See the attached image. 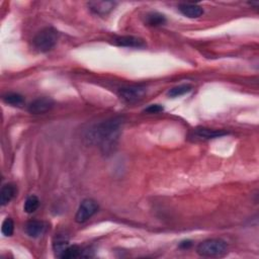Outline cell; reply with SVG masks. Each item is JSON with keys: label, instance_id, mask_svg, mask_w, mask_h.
I'll return each instance as SVG.
<instances>
[{"label": "cell", "instance_id": "obj_5", "mask_svg": "<svg viewBox=\"0 0 259 259\" xmlns=\"http://www.w3.org/2000/svg\"><path fill=\"white\" fill-rule=\"evenodd\" d=\"M226 135H228V132H225L223 130H214L209 128L199 127L193 129L188 137L192 141H206V140L217 139Z\"/></svg>", "mask_w": 259, "mask_h": 259}, {"label": "cell", "instance_id": "obj_10", "mask_svg": "<svg viewBox=\"0 0 259 259\" xmlns=\"http://www.w3.org/2000/svg\"><path fill=\"white\" fill-rule=\"evenodd\" d=\"M89 9L98 16H106L115 7L113 1H90L87 3Z\"/></svg>", "mask_w": 259, "mask_h": 259}, {"label": "cell", "instance_id": "obj_7", "mask_svg": "<svg viewBox=\"0 0 259 259\" xmlns=\"http://www.w3.org/2000/svg\"><path fill=\"white\" fill-rule=\"evenodd\" d=\"M55 105L54 100L50 97H40L34 100L29 106L28 111L33 114H43L50 111Z\"/></svg>", "mask_w": 259, "mask_h": 259}, {"label": "cell", "instance_id": "obj_18", "mask_svg": "<svg viewBox=\"0 0 259 259\" xmlns=\"http://www.w3.org/2000/svg\"><path fill=\"white\" fill-rule=\"evenodd\" d=\"M192 89V86L189 85V84H183V85H178L176 87H173L171 88L169 92H168V95H169L170 97H178V96H181V95H185L188 92H191Z\"/></svg>", "mask_w": 259, "mask_h": 259}, {"label": "cell", "instance_id": "obj_6", "mask_svg": "<svg viewBox=\"0 0 259 259\" xmlns=\"http://www.w3.org/2000/svg\"><path fill=\"white\" fill-rule=\"evenodd\" d=\"M146 93V87L142 85H130L120 89V97L127 102H136L143 97Z\"/></svg>", "mask_w": 259, "mask_h": 259}, {"label": "cell", "instance_id": "obj_14", "mask_svg": "<svg viewBox=\"0 0 259 259\" xmlns=\"http://www.w3.org/2000/svg\"><path fill=\"white\" fill-rule=\"evenodd\" d=\"M146 24L150 25V27H160L166 23V18L165 16L159 14V12H151L146 16Z\"/></svg>", "mask_w": 259, "mask_h": 259}, {"label": "cell", "instance_id": "obj_4", "mask_svg": "<svg viewBox=\"0 0 259 259\" xmlns=\"http://www.w3.org/2000/svg\"><path fill=\"white\" fill-rule=\"evenodd\" d=\"M98 210V204L92 199H86L80 204L78 211L75 216V221L78 224L85 223L92 218Z\"/></svg>", "mask_w": 259, "mask_h": 259}, {"label": "cell", "instance_id": "obj_1", "mask_svg": "<svg viewBox=\"0 0 259 259\" xmlns=\"http://www.w3.org/2000/svg\"><path fill=\"white\" fill-rule=\"evenodd\" d=\"M125 121L122 116L109 119L90 128L85 139L89 144L97 145L103 154L112 153L119 143Z\"/></svg>", "mask_w": 259, "mask_h": 259}, {"label": "cell", "instance_id": "obj_17", "mask_svg": "<svg viewBox=\"0 0 259 259\" xmlns=\"http://www.w3.org/2000/svg\"><path fill=\"white\" fill-rule=\"evenodd\" d=\"M38 205H40V201H38V199L36 196H30L24 202L23 210L25 213L33 214L37 210Z\"/></svg>", "mask_w": 259, "mask_h": 259}, {"label": "cell", "instance_id": "obj_21", "mask_svg": "<svg viewBox=\"0 0 259 259\" xmlns=\"http://www.w3.org/2000/svg\"><path fill=\"white\" fill-rule=\"evenodd\" d=\"M192 242L190 240H185V241H181L179 243V248L180 249H188L189 247H191Z\"/></svg>", "mask_w": 259, "mask_h": 259}, {"label": "cell", "instance_id": "obj_12", "mask_svg": "<svg viewBox=\"0 0 259 259\" xmlns=\"http://www.w3.org/2000/svg\"><path fill=\"white\" fill-rule=\"evenodd\" d=\"M17 186L12 184H6L2 186L1 191H0V204L2 206L8 204L12 199L17 196Z\"/></svg>", "mask_w": 259, "mask_h": 259}, {"label": "cell", "instance_id": "obj_13", "mask_svg": "<svg viewBox=\"0 0 259 259\" xmlns=\"http://www.w3.org/2000/svg\"><path fill=\"white\" fill-rule=\"evenodd\" d=\"M69 245V239L66 235L64 234H58L54 240H53V249L56 254V256L59 257V255L66 249Z\"/></svg>", "mask_w": 259, "mask_h": 259}, {"label": "cell", "instance_id": "obj_15", "mask_svg": "<svg viewBox=\"0 0 259 259\" xmlns=\"http://www.w3.org/2000/svg\"><path fill=\"white\" fill-rule=\"evenodd\" d=\"M82 253H83V250L79 247V246L73 245V246H68V247L59 255V257L63 259L78 258V257H82Z\"/></svg>", "mask_w": 259, "mask_h": 259}, {"label": "cell", "instance_id": "obj_19", "mask_svg": "<svg viewBox=\"0 0 259 259\" xmlns=\"http://www.w3.org/2000/svg\"><path fill=\"white\" fill-rule=\"evenodd\" d=\"M14 231H15V223L12 221V219L10 218H6L3 223H2V227H1V232L2 234L6 237H10L14 234Z\"/></svg>", "mask_w": 259, "mask_h": 259}, {"label": "cell", "instance_id": "obj_16", "mask_svg": "<svg viewBox=\"0 0 259 259\" xmlns=\"http://www.w3.org/2000/svg\"><path fill=\"white\" fill-rule=\"evenodd\" d=\"M2 99L5 103H7V105L12 106V107H21L24 103L23 96L20 95L19 93H16V92H10V93L3 95Z\"/></svg>", "mask_w": 259, "mask_h": 259}, {"label": "cell", "instance_id": "obj_3", "mask_svg": "<svg viewBox=\"0 0 259 259\" xmlns=\"http://www.w3.org/2000/svg\"><path fill=\"white\" fill-rule=\"evenodd\" d=\"M58 35V32L54 28L50 27L42 30L33 40L35 49L40 53H47L56 46Z\"/></svg>", "mask_w": 259, "mask_h": 259}, {"label": "cell", "instance_id": "obj_2", "mask_svg": "<svg viewBox=\"0 0 259 259\" xmlns=\"http://www.w3.org/2000/svg\"><path fill=\"white\" fill-rule=\"evenodd\" d=\"M228 252V245L222 239H208L199 244L197 253L202 257H222Z\"/></svg>", "mask_w": 259, "mask_h": 259}, {"label": "cell", "instance_id": "obj_9", "mask_svg": "<svg viewBox=\"0 0 259 259\" xmlns=\"http://www.w3.org/2000/svg\"><path fill=\"white\" fill-rule=\"evenodd\" d=\"M48 229V225L42 221H30L25 225V233L32 238H38L43 236Z\"/></svg>", "mask_w": 259, "mask_h": 259}, {"label": "cell", "instance_id": "obj_8", "mask_svg": "<svg viewBox=\"0 0 259 259\" xmlns=\"http://www.w3.org/2000/svg\"><path fill=\"white\" fill-rule=\"evenodd\" d=\"M113 44L119 47H126V48H144L146 47V43L143 38L133 37V36H123L118 37L113 40Z\"/></svg>", "mask_w": 259, "mask_h": 259}, {"label": "cell", "instance_id": "obj_20", "mask_svg": "<svg viewBox=\"0 0 259 259\" xmlns=\"http://www.w3.org/2000/svg\"><path fill=\"white\" fill-rule=\"evenodd\" d=\"M164 111V108L160 105H151L148 108H146L143 111L146 113H160Z\"/></svg>", "mask_w": 259, "mask_h": 259}, {"label": "cell", "instance_id": "obj_11", "mask_svg": "<svg viewBox=\"0 0 259 259\" xmlns=\"http://www.w3.org/2000/svg\"><path fill=\"white\" fill-rule=\"evenodd\" d=\"M178 9L185 17L189 18H198L204 14L203 7L193 3H181L179 4Z\"/></svg>", "mask_w": 259, "mask_h": 259}]
</instances>
